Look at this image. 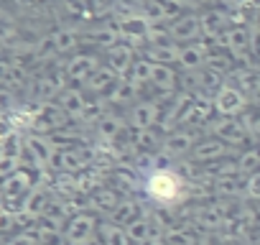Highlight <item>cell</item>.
Instances as JSON below:
<instances>
[{"label":"cell","mask_w":260,"mask_h":245,"mask_svg":"<svg viewBox=\"0 0 260 245\" xmlns=\"http://www.w3.org/2000/svg\"><path fill=\"white\" fill-rule=\"evenodd\" d=\"M61 166L67 169V171H79L82 166H84V159L77 154V151H67V154H61Z\"/></svg>","instance_id":"cell-30"},{"label":"cell","mask_w":260,"mask_h":245,"mask_svg":"<svg viewBox=\"0 0 260 245\" xmlns=\"http://www.w3.org/2000/svg\"><path fill=\"white\" fill-rule=\"evenodd\" d=\"M214 112L222 115V117H235L240 115L245 107H247V97L242 89L232 87V84H222L217 92H214Z\"/></svg>","instance_id":"cell-4"},{"label":"cell","mask_w":260,"mask_h":245,"mask_svg":"<svg viewBox=\"0 0 260 245\" xmlns=\"http://www.w3.org/2000/svg\"><path fill=\"white\" fill-rule=\"evenodd\" d=\"M245 194H247V197H252V199H257V197H260V169H257V171H252L250 176H245Z\"/></svg>","instance_id":"cell-31"},{"label":"cell","mask_w":260,"mask_h":245,"mask_svg":"<svg viewBox=\"0 0 260 245\" xmlns=\"http://www.w3.org/2000/svg\"><path fill=\"white\" fill-rule=\"evenodd\" d=\"M125 128H127V122H125V117H120V115H112V112H107L100 122H97V136L102 138V141H107V143H112V141H117L122 133H125Z\"/></svg>","instance_id":"cell-16"},{"label":"cell","mask_w":260,"mask_h":245,"mask_svg":"<svg viewBox=\"0 0 260 245\" xmlns=\"http://www.w3.org/2000/svg\"><path fill=\"white\" fill-rule=\"evenodd\" d=\"M207 59H209V44H204V41L186 44V46H181V51H179V69H181L184 74L199 72V69L207 67Z\"/></svg>","instance_id":"cell-7"},{"label":"cell","mask_w":260,"mask_h":245,"mask_svg":"<svg viewBox=\"0 0 260 245\" xmlns=\"http://www.w3.org/2000/svg\"><path fill=\"white\" fill-rule=\"evenodd\" d=\"M105 59H107L105 67H110L117 77H127L130 67H133V62H136V49L120 41V44H115L112 49L105 51Z\"/></svg>","instance_id":"cell-8"},{"label":"cell","mask_w":260,"mask_h":245,"mask_svg":"<svg viewBox=\"0 0 260 245\" xmlns=\"http://www.w3.org/2000/svg\"><path fill=\"white\" fill-rule=\"evenodd\" d=\"M214 192L219 197H237L245 192V181H240V176H224L214 181Z\"/></svg>","instance_id":"cell-27"},{"label":"cell","mask_w":260,"mask_h":245,"mask_svg":"<svg viewBox=\"0 0 260 245\" xmlns=\"http://www.w3.org/2000/svg\"><path fill=\"white\" fill-rule=\"evenodd\" d=\"M158 120H161V107L156 100H141L125 115V122L133 131H151V128H156Z\"/></svg>","instance_id":"cell-3"},{"label":"cell","mask_w":260,"mask_h":245,"mask_svg":"<svg viewBox=\"0 0 260 245\" xmlns=\"http://www.w3.org/2000/svg\"><path fill=\"white\" fill-rule=\"evenodd\" d=\"M252 92H255V97H260V72H257V77H255V84H252Z\"/></svg>","instance_id":"cell-36"},{"label":"cell","mask_w":260,"mask_h":245,"mask_svg":"<svg viewBox=\"0 0 260 245\" xmlns=\"http://www.w3.org/2000/svg\"><path fill=\"white\" fill-rule=\"evenodd\" d=\"M197 225L204 227L207 232H219L227 225V215L219 204H204L197 212Z\"/></svg>","instance_id":"cell-14"},{"label":"cell","mask_w":260,"mask_h":245,"mask_svg":"<svg viewBox=\"0 0 260 245\" xmlns=\"http://www.w3.org/2000/svg\"><path fill=\"white\" fill-rule=\"evenodd\" d=\"M166 31H169V39L174 44L186 46V44H194L202 39V21H199V16L186 13V16H179L176 21H171L166 26Z\"/></svg>","instance_id":"cell-5"},{"label":"cell","mask_w":260,"mask_h":245,"mask_svg":"<svg viewBox=\"0 0 260 245\" xmlns=\"http://www.w3.org/2000/svg\"><path fill=\"white\" fill-rule=\"evenodd\" d=\"M146 189H148V194H151L156 202H171V199L179 194V189H181V179H179L176 174H171L169 169H156V171L148 176Z\"/></svg>","instance_id":"cell-2"},{"label":"cell","mask_w":260,"mask_h":245,"mask_svg":"<svg viewBox=\"0 0 260 245\" xmlns=\"http://www.w3.org/2000/svg\"><path fill=\"white\" fill-rule=\"evenodd\" d=\"M97 230H100L97 217L92 212H79V215L69 217V222L64 227V242L67 245H87Z\"/></svg>","instance_id":"cell-1"},{"label":"cell","mask_w":260,"mask_h":245,"mask_svg":"<svg viewBox=\"0 0 260 245\" xmlns=\"http://www.w3.org/2000/svg\"><path fill=\"white\" fill-rule=\"evenodd\" d=\"M164 240H166V245H197L194 232H191V230H184V227L169 230V232L164 235Z\"/></svg>","instance_id":"cell-28"},{"label":"cell","mask_w":260,"mask_h":245,"mask_svg":"<svg viewBox=\"0 0 260 245\" xmlns=\"http://www.w3.org/2000/svg\"><path fill=\"white\" fill-rule=\"evenodd\" d=\"M92 202H94V207H100V209H107L110 215L115 212V207L122 202L120 199V194L115 192V189H110V187H102V189H97L94 194H92Z\"/></svg>","instance_id":"cell-26"},{"label":"cell","mask_w":260,"mask_h":245,"mask_svg":"<svg viewBox=\"0 0 260 245\" xmlns=\"http://www.w3.org/2000/svg\"><path fill=\"white\" fill-rule=\"evenodd\" d=\"M138 217H141V207H138V202H130V199L120 202V204L115 207V212H112V222L120 225V227L130 225V222L138 220Z\"/></svg>","instance_id":"cell-23"},{"label":"cell","mask_w":260,"mask_h":245,"mask_svg":"<svg viewBox=\"0 0 260 245\" xmlns=\"http://www.w3.org/2000/svg\"><path fill=\"white\" fill-rule=\"evenodd\" d=\"M100 67H102V64H100V56H97V54H92V51L77 54L74 59L67 62V77L74 79V82H87Z\"/></svg>","instance_id":"cell-9"},{"label":"cell","mask_w":260,"mask_h":245,"mask_svg":"<svg viewBox=\"0 0 260 245\" xmlns=\"http://www.w3.org/2000/svg\"><path fill=\"white\" fill-rule=\"evenodd\" d=\"M122 230H125L127 240L133 242V245H143L148 237H153V235H156V230H153V222H151L146 215H141L138 220H133L130 225H125Z\"/></svg>","instance_id":"cell-17"},{"label":"cell","mask_w":260,"mask_h":245,"mask_svg":"<svg viewBox=\"0 0 260 245\" xmlns=\"http://www.w3.org/2000/svg\"><path fill=\"white\" fill-rule=\"evenodd\" d=\"M250 56L260 59V28L257 26L250 28Z\"/></svg>","instance_id":"cell-33"},{"label":"cell","mask_w":260,"mask_h":245,"mask_svg":"<svg viewBox=\"0 0 260 245\" xmlns=\"http://www.w3.org/2000/svg\"><path fill=\"white\" fill-rule=\"evenodd\" d=\"M161 141H164V138L158 136L156 128H151V131H136V136H133V148H136L138 154H153Z\"/></svg>","instance_id":"cell-21"},{"label":"cell","mask_w":260,"mask_h":245,"mask_svg":"<svg viewBox=\"0 0 260 245\" xmlns=\"http://www.w3.org/2000/svg\"><path fill=\"white\" fill-rule=\"evenodd\" d=\"M67 6L72 8V11H84V8H89V0H67Z\"/></svg>","instance_id":"cell-34"},{"label":"cell","mask_w":260,"mask_h":245,"mask_svg":"<svg viewBox=\"0 0 260 245\" xmlns=\"http://www.w3.org/2000/svg\"><path fill=\"white\" fill-rule=\"evenodd\" d=\"M143 245H166V240H164V235H161V232H156V235H153V237H148Z\"/></svg>","instance_id":"cell-35"},{"label":"cell","mask_w":260,"mask_h":245,"mask_svg":"<svg viewBox=\"0 0 260 245\" xmlns=\"http://www.w3.org/2000/svg\"><path fill=\"white\" fill-rule=\"evenodd\" d=\"M197 3H219V0H197Z\"/></svg>","instance_id":"cell-39"},{"label":"cell","mask_w":260,"mask_h":245,"mask_svg":"<svg viewBox=\"0 0 260 245\" xmlns=\"http://www.w3.org/2000/svg\"><path fill=\"white\" fill-rule=\"evenodd\" d=\"M115 181L133 189V187L138 184V176H136V171H133V169H125V166H122V169H117V171H115Z\"/></svg>","instance_id":"cell-32"},{"label":"cell","mask_w":260,"mask_h":245,"mask_svg":"<svg viewBox=\"0 0 260 245\" xmlns=\"http://www.w3.org/2000/svg\"><path fill=\"white\" fill-rule=\"evenodd\" d=\"M179 51H181V46H179V44H174V41L148 44L146 59H148V62H153V64H166V67H174V64H179Z\"/></svg>","instance_id":"cell-12"},{"label":"cell","mask_w":260,"mask_h":245,"mask_svg":"<svg viewBox=\"0 0 260 245\" xmlns=\"http://www.w3.org/2000/svg\"><path fill=\"white\" fill-rule=\"evenodd\" d=\"M100 240H102V245H133L127 240L125 230L115 222H102L100 225Z\"/></svg>","instance_id":"cell-22"},{"label":"cell","mask_w":260,"mask_h":245,"mask_svg":"<svg viewBox=\"0 0 260 245\" xmlns=\"http://www.w3.org/2000/svg\"><path fill=\"white\" fill-rule=\"evenodd\" d=\"M84 107H87L84 92H79V89H67V92L61 95V110H64L67 115H74V117L79 115V117H82Z\"/></svg>","instance_id":"cell-24"},{"label":"cell","mask_w":260,"mask_h":245,"mask_svg":"<svg viewBox=\"0 0 260 245\" xmlns=\"http://www.w3.org/2000/svg\"><path fill=\"white\" fill-rule=\"evenodd\" d=\"M77 44H79V36H77L74 31H59V34L54 36V49L61 51V54L77 49Z\"/></svg>","instance_id":"cell-29"},{"label":"cell","mask_w":260,"mask_h":245,"mask_svg":"<svg viewBox=\"0 0 260 245\" xmlns=\"http://www.w3.org/2000/svg\"><path fill=\"white\" fill-rule=\"evenodd\" d=\"M117 79H122V77H117V74H115L110 67H105V64H102V67H100V69H97V72H94V74H92V77L84 82V89H87V92H92V95L105 97V95H107V92H110V89L117 84Z\"/></svg>","instance_id":"cell-13"},{"label":"cell","mask_w":260,"mask_h":245,"mask_svg":"<svg viewBox=\"0 0 260 245\" xmlns=\"http://www.w3.org/2000/svg\"><path fill=\"white\" fill-rule=\"evenodd\" d=\"M257 207H260V197H257Z\"/></svg>","instance_id":"cell-40"},{"label":"cell","mask_w":260,"mask_h":245,"mask_svg":"<svg viewBox=\"0 0 260 245\" xmlns=\"http://www.w3.org/2000/svg\"><path fill=\"white\" fill-rule=\"evenodd\" d=\"M235 161H237L240 176H250L252 171L260 169V148H247V151H242Z\"/></svg>","instance_id":"cell-25"},{"label":"cell","mask_w":260,"mask_h":245,"mask_svg":"<svg viewBox=\"0 0 260 245\" xmlns=\"http://www.w3.org/2000/svg\"><path fill=\"white\" fill-rule=\"evenodd\" d=\"M151 84L158 87L161 92H174L176 89V69L174 67H166V64H153Z\"/></svg>","instance_id":"cell-19"},{"label":"cell","mask_w":260,"mask_h":245,"mask_svg":"<svg viewBox=\"0 0 260 245\" xmlns=\"http://www.w3.org/2000/svg\"><path fill=\"white\" fill-rule=\"evenodd\" d=\"M252 128H255V133H257V136H260V115H257V117H255V120H252Z\"/></svg>","instance_id":"cell-37"},{"label":"cell","mask_w":260,"mask_h":245,"mask_svg":"<svg viewBox=\"0 0 260 245\" xmlns=\"http://www.w3.org/2000/svg\"><path fill=\"white\" fill-rule=\"evenodd\" d=\"M136 100H138V87L127 82L125 77L117 79V84L102 97L105 105H136Z\"/></svg>","instance_id":"cell-15"},{"label":"cell","mask_w":260,"mask_h":245,"mask_svg":"<svg viewBox=\"0 0 260 245\" xmlns=\"http://www.w3.org/2000/svg\"><path fill=\"white\" fill-rule=\"evenodd\" d=\"M232 16L227 11H219V8H212L207 13L199 16L202 21V39H219L227 28H232Z\"/></svg>","instance_id":"cell-10"},{"label":"cell","mask_w":260,"mask_h":245,"mask_svg":"<svg viewBox=\"0 0 260 245\" xmlns=\"http://www.w3.org/2000/svg\"><path fill=\"white\" fill-rule=\"evenodd\" d=\"M87 245H102V240H94V237H92V240H89Z\"/></svg>","instance_id":"cell-38"},{"label":"cell","mask_w":260,"mask_h":245,"mask_svg":"<svg viewBox=\"0 0 260 245\" xmlns=\"http://www.w3.org/2000/svg\"><path fill=\"white\" fill-rule=\"evenodd\" d=\"M227 151H230V146L224 141H219V138H204V141H199L194 146L191 161H197V164H212V161L224 159Z\"/></svg>","instance_id":"cell-11"},{"label":"cell","mask_w":260,"mask_h":245,"mask_svg":"<svg viewBox=\"0 0 260 245\" xmlns=\"http://www.w3.org/2000/svg\"><path fill=\"white\" fill-rule=\"evenodd\" d=\"M151 74H153V62H148L146 56H141V59H136L133 62V67H130V72H127V82H133L136 87H143V84H151Z\"/></svg>","instance_id":"cell-20"},{"label":"cell","mask_w":260,"mask_h":245,"mask_svg":"<svg viewBox=\"0 0 260 245\" xmlns=\"http://www.w3.org/2000/svg\"><path fill=\"white\" fill-rule=\"evenodd\" d=\"M87 39H89V44H94V46H100V49H112L115 44H120V36H117V28H115V23H100L97 28H92L89 34H87Z\"/></svg>","instance_id":"cell-18"},{"label":"cell","mask_w":260,"mask_h":245,"mask_svg":"<svg viewBox=\"0 0 260 245\" xmlns=\"http://www.w3.org/2000/svg\"><path fill=\"white\" fill-rule=\"evenodd\" d=\"M197 143H199V133H197V131L179 128V131L164 136L161 148H164V154L171 156V159H186V156H191V151H194Z\"/></svg>","instance_id":"cell-6"}]
</instances>
